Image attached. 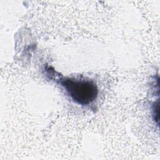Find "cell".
<instances>
[{
	"instance_id": "cell-1",
	"label": "cell",
	"mask_w": 160,
	"mask_h": 160,
	"mask_svg": "<svg viewBox=\"0 0 160 160\" xmlns=\"http://www.w3.org/2000/svg\"><path fill=\"white\" fill-rule=\"evenodd\" d=\"M56 81L65 89L72 100L78 104L89 105L98 97V89L96 84L92 80L59 76Z\"/></svg>"
},
{
	"instance_id": "cell-2",
	"label": "cell",
	"mask_w": 160,
	"mask_h": 160,
	"mask_svg": "<svg viewBox=\"0 0 160 160\" xmlns=\"http://www.w3.org/2000/svg\"><path fill=\"white\" fill-rule=\"evenodd\" d=\"M152 110L153 119L154 121L157 122V124H158V121H158V112H159V101L158 100L156 102H154L153 104Z\"/></svg>"
}]
</instances>
